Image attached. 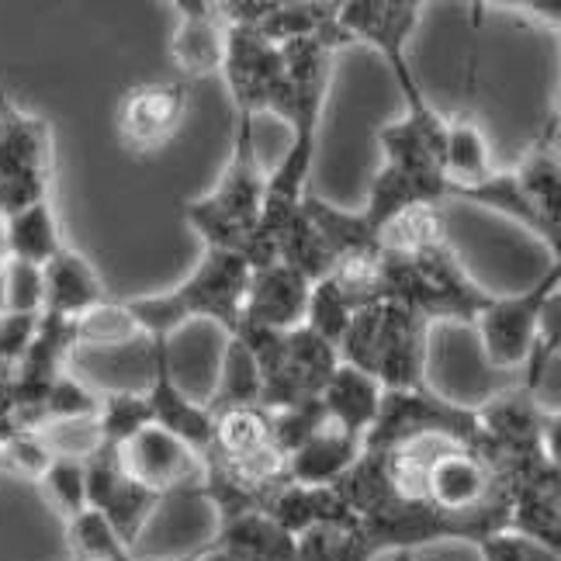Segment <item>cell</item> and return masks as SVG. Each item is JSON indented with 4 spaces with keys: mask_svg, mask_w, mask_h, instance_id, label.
Segmentation results:
<instances>
[{
    "mask_svg": "<svg viewBox=\"0 0 561 561\" xmlns=\"http://www.w3.org/2000/svg\"><path fill=\"white\" fill-rule=\"evenodd\" d=\"M219 73L226 80L232 112L256 118L261 112H271L285 67H280V49L271 38L256 28L226 25V56Z\"/></svg>",
    "mask_w": 561,
    "mask_h": 561,
    "instance_id": "10",
    "label": "cell"
},
{
    "mask_svg": "<svg viewBox=\"0 0 561 561\" xmlns=\"http://www.w3.org/2000/svg\"><path fill=\"white\" fill-rule=\"evenodd\" d=\"M118 458L136 482L160 492L163 500L167 492L202 485V455H194L178 437L163 434L160 426H146L142 434L118 447Z\"/></svg>",
    "mask_w": 561,
    "mask_h": 561,
    "instance_id": "15",
    "label": "cell"
},
{
    "mask_svg": "<svg viewBox=\"0 0 561 561\" xmlns=\"http://www.w3.org/2000/svg\"><path fill=\"white\" fill-rule=\"evenodd\" d=\"M364 455V437L340 430L322 413V423L312 430L295 455L288 458V482L298 485H333L347 474Z\"/></svg>",
    "mask_w": 561,
    "mask_h": 561,
    "instance_id": "19",
    "label": "cell"
},
{
    "mask_svg": "<svg viewBox=\"0 0 561 561\" xmlns=\"http://www.w3.org/2000/svg\"><path fill=\"white\" fill-rule=\"evenodd\" d=\"M482 561H558V551H548L530 537H520L513 530H500V534H489L485 541L474 545Z\"/></svg>",
    "mask_w": 561,
    "mask_h": 561,
    "instance_id": "39",
    "label": "cell"
},
{
    "mask_svg": "<svg viewBox=\"0 0 561 561\" xmlns=\"http://www.w3.org/2000/svg\"><path fill=\"white\" fill-rule=\"evenodd\" d=\"M0 291H4V309L0 312H21V316H42L46 306V280L42 267L25 261H8L0 271Z\"/></svg>",
    "mask_w": 561,
    "mask_h": 561,
    "instance_id": "36",
    "label": "cell"
},
{
    "mask_svg": "<svg viewBox=\"0 0 561 561\" xmlns=\"http://www.w3.org/2000/svg\"><path fill=\"white\" fill-rule=\"evenodd\" d=\"M211 548L226 551L236 561H298V537H291L280 524H274L264 510L219 524Z\"/></svg>",
    "mask_w": 561,
    "mask_h": 561,
    "instance_id": "23",
    "label": "cell"
},
{
    "mask_svg": "<svg viewBox=\"0 0 561 561\" xmlns=\"http://www.w3.org/2000/svg\"><path fill=\"white\" fill-rule=\"evenodd\" d=\"M264 447H274V423L264 405H232L211 413V455L236 461Z\"/></svg>",
    "mask_w": 561,
    "mask_h": 561,
    "instance_id": "27",
    "label": "cell"
},
{
    "mask_svg": "<svg viewBox=\"0 0 561 561\" xmlns=\"http://www.w3.org/2000/svg\"><path fill=\"white\" fill-rule=\"evenodd\" d=\"M35 434L46 444L53 461H80L88 465L98 450L104 447L98 416H80V420H53L46 426H38Z\"/></svg>",
    "mask_w": 561,
    "mask_h": 561,
    "instance_id": "33",
    "label": "cell"
},
{
    "mask_svg": "<svg viewBox=\"0 0 561 561\" xmlns=\"http://www.w3.org/2000/svg\"><path fill=\"white\" fill-rule=\"evenodd\" d=\"M191 104L187 80L136 83L118 98L115 107V139L125 153L153 157L181 133Z\"/></svg>",
    "mask_w": 561,
    "mask_h": 561,
    "instance_id": "8",
    "label": "cell"
},
{
    "mask_svg": "<svg viewBox=\"0 0 561 561\" xmlns=\"http://www.w3.org/2000/svg\"><path fill=\"white\" fill-rule=\"evenodd\" d=\"M322 413L327 420H333L340 430H347L354 437H364L371 430L375 416H378V402H381V385L375 378H368L357 368H347L340 364L333 371L330 385L322 388Z\"/></svg>",
    "mask_w": 561,
    "mask_h": 561,
    "instance_id": "25",
    "label": "cell"
},
{
    "mask_svg": "<svg viewBox=\"0 0 561 561\" xmlns=\"http://www.w3.org/2000/svg\"><path fill=\"white\" fill-rule=\"evenodd\" d=\"M42 280H46V306H42V312L59 319H77L101 306V301H107L104 277L70 243H62L53 253V261L42 267Z\"/></svg>",
    "mask_w": 561,
    "mask_h": 561,
    "instance_id": "18",
    "label": "cell"
},
{
    "mask_svg": "<svg viewBox=\"0 0 561 561\" xmlns=\"http://www.w3.org/2000/svg\"><path fill=\"white\" fill-rule=\"evenodd\" d=\"M98 426L104 447H125L136 434H142L146 426H153V416H149V405L142 392H133V388H104L101 392V405H98Z\"/></svg>",
    "mask_w": 561,
    "mask_h": 561,
    "instance_id": "32",
    "label": "cell"
},
{
    "mask_svg": "<svg viewBox=\"0 0 561 561\" xmlns=\"http://www.w3.org/2000/svg\"><path fill=\"white\" fill-rule=\"evenodd\" d=\"M447 198H458V202H468V205H482L489 211H500L503 219L516 222V226H524L527 232H534L537 240H541L551 253V261L561 264V232L551 229L541 215H537V208L530 205V198L524 194L520 181L513 178V170H495V174L482 184H474V187H458V191H450Z\"/></svg>",
    "mask_w": 561,
    "mask_h": 561,
    "instance_id": "22",
    "label": "cell"
},
{
    "mask_svg": "<svg viewBox=\"0 0 561 561\" xmlns=\"http://www.w3.org/2000/svg\"><path fill=\"white\" fill-rule=\"evenodd\" d=\"M264 513L271 516L274 524L285 527L291 537H301V534H309L316 527H354L357 524V516L333 492V485L285 482L264 503Z\"/></svg>",
    "mask_w": 561,
    "mask_h": 561,
    "instance_id": "20",
    "label": "cell"
},
{
    "mask_svg": "<svg viewBox=\"0 0 561 561\" xmlns=\"http://www.w3.org/2000/svg\"><path fill=\"white\" fill-rule=\"evenodd\" d=\"M42 316H21V312H0V360L18 368V360L32 347V336L38 330Z\"/></svg>",
    "mask_w": 561,
    "mask_h": 561,
    "instance_id": "40",
    "label": "cell"
},
{
    "mask_svg": "<svg viewBox=\"0 0 561 561\" xmlns=\"http://www.w3.org/2000/svg\"><path fill=\"white\" fill-rule=\"evenodd\" d=\"M167 347L170 340H149V385L142 392L149 416H153V426H160L163 434L187 444L194 455H205L211 447V413L184 392Z\"/></svg>",
    "mask_w": 561,
    "mask_h": 561,
    "instance_id": "11",
    "label": "cell"
},
{
    "mask_svg": "<svg viewBox=\"0 0 561 561\" xmlns=\"http://www.w3.org/2000/svg\"><path fill=\"white\" fill-rule=\"evenodd\" d=\"M11 261V247H8V219L0 215V271Z\"/></svg>",
    "mask_w": 561,
    "mask_h": 561,
    "instance_id": "41",
    "label": "cell"
},
{
    "mask_svg": "<svg viewBox=\"0 0 561 561\" xmlns=\"http://www.w3.org/2000/svg\"><path fill=\"white\" fill-rule=\"evenodd\" d=\"M83 479H88V510L101 513L112 530L122 537V545L136 548L139 534L153 520V513L163 506V495L146 489L125 471L118 450L101 447L98 455L83 465Z\"/></svg>",
    "mask_w": 561,
    "mask_h": 561,
    "instance_id": "9",
    "label": "cell"
},
{
    "mask_svg": "<svg viewBox=\"0 0 561 561\" xmlns=\"http://www.w3.org/2000/svg\"><path fill=\"white\" fill-rule=\"evenodd\" d=\"M327 277H330V285L336 288V295L347 301L351 312H360V309H371V306H385V301H392L388 253L378 243L347 253L343 261H336V267Z\"/></svg>",
    "mask_w": 561,
    "mask_h": 561,
    "instance_id": "26",
    "label": "cell"
},
{
    "mask_svg": "<svg viewBox=\"0 0 561 561\" xmlns=\"http://www.w3.org/2000/svg\"><path fill=\"white\" fill-rule=\"evenodd\" d=\"M479 416L471 405H458L430 388H402V392H381L378 416L364 434V450H396L416 440L440 437L458 447L479 444Z\"/></svg>",
    "mask_w": 561,
    "mask_h": 561,
    "instance_id": "6",
    "label": "cell"
},
{
    "mask_svg": "<svg viewBox=\"0 0 561 561\" xmlns=\"http://www.w3.org/2000/svg\"><path fill=\"white\" fill-rule=\"evenodd\" d=\"M232 336L243 340V347L256 360V371H261V405L267 413L316 402L322 388L330 385L333 371L340 368L336 347L316 336L309 327L274 333L240 322Z\"/></svg>",
    "mask_w": 561,
    "mask_h": 561,
    "instance_id": "4",
    "label": "cell"
},
{
    "mask_svg": "<svg viewBox=\"0 0 561 561\" xmlns=\"http://www.w3.org/2000/svg\"><path fill=\"white\" fill-rule=\"evenodd\" d=\"M67 243L62 240V222L53 198L38 202L25 211H18L8 219V247L11 261H25L35 267H46L53 261V253Z\"/></svg>",
    "mask_w": 561,
    "mask_h": 561,
    "instance_id": "29",
    "label": "cell"
},
{
    "mask_svg": "<svg viewBox=\"0 0 561 561\" xmlns=\"http://www.w3.org/2000/svg\"><path fill=\"white\" fill-rule=\"evenodd\" d=\"M11 378H14V368H11V364L0 360V402H4V399L11 396Z\"/></svg>",
    "mask_w": 561,
    "mask_h": 561,
    "instance_id": "42",
    "label": "cell"
},
{
    "mask_svg": "<svg viewBox=\"0 0 561 561\" xmlns=\"http://www.w3.org/2000/svg\"><path fill=\"white\" fill-rule=\"evenodd\" d=\"M73 322V343L77 351H98V354H122L133 351L146 336L139 333L133 312L125 301H101L91 312H83Z\"/></svg>",
    "mask_w": 561,
    "mask_h": 561,
    "instance_id": "28",
    "label": "cell"
},
{
    "mask_svg": "<svg viewBox=\"0 0 561 561\" xmlns=\"http://www.w3.org/2000/svg\"><path fill=\"white\" fill-rule=\"evenodd\" d=\"M561 285V264H551V271L537 280L524 295L495 298L474 316V333H479V347L489 360L492 371H520L524 360L534 347L537 333H541L548 309L558 298Z\"/></svg>",
    "mask_w": 561,
    "mask_h": 561,
    "instance_id": "7",
    "label": "cell"
},
{
    "mask_svg": "<svg viewBox=\"0 0 561 561\" xmlns=\"http://www.w3.org/2000/svg\"><path fill=\"white\" fill-rule=\"evenodd\" d=\"M250 285V264L240 253L205 250L194 271L178 288L163 295H146L125 301L146 340H170L184 322L208 319L232 336L243 319V301Z\"/></svg>",
    "mask_w": 561,
    "mask_h": 561,
    "instance_id": "1",
    "label": "cell"
},
{
    "mask_svg": "<svg viewBox=\"0 0 561 561\" xmlns=\"http://www.w3.org/2000/svg\"><path fill=\"white\" fill-rule=\"evenodd\" d=\"M49 465H53V455L38 434H18L0 444V471H14L21 479L38 482L42 474L49 471Z\"/></svg>",
    "mask_w": 561,
    "mask_h": 561,
    "instance_id": "38",
    "label": "cell"
},
{
    "mask_svg": "<svg viewBox=\"0 0 561 561\" xmlns=\"http://www.w3.org/2000/svg\"><path fill=\"white\" fill-rule=\"evenodd\" d=\"M178 28L170 38V59L184 80H202L222 70L226 56V21L219 0H178Z\"/></svg>",
    "mask_w": 561,
    "mask_h": 561,
    "instance_id": "17",
    "label": "cell"
},
{
    "mask_svg": "<svg viewBox=\"0 0 561 561\" xmlns=\"http://www.w3.org/2000/svg\"><path fill=\"white\" fill-rule=\"evenodd\" d=\"M98 405H101V388H94L91 381H83L77 375H59L46 399H42V416L46 423L53 420H80V416H98ZM42 423V426H46Z\"/></svg>",
    "mask_w": 561,
    "mask_h": 561,
    "instance_id": "35",
    "label": "cell"
},
{
    "mask_svg": "<svg viewBox=\"0 0 561 561\" xmlns=\"http://www.w3.org/2000/svg\"><path fill=\"white\" fill-rule=\"evenodd\" d=\"M35 489L62 524H73L80 513H88V479L80 461H53Z\"/></svg>",
    "mask_w": 561,
    "mask_h": 561,
    "instance_id": "34",
    "label": "cell"
},
{
    "mask_svg": "<svg viewBox=\"0 0 561 561\" xmlns=\"http://www.w3.org/2000/svg\"><path fill=\"white\" fill-rule=\"evenodd\" d=\"M53 125L21 107L0 83V181H53Z\"/></svg>",
    "mask_w": 561,
    "mask_h": 561,
    "instance_id": "12",
    "label": "cell"
},
{
    "mask_svg": "<svg viewBox=\"0 0 561 561\" xmlns=\"http://www.w3.org/2000/svg\"><path fill=\"white\" fill-rule=\"evenodd\" d=\"M250 115H236V133L229 163L215 184L202 198L181 202L184 222L202 236L205 250H226V253H247L253 229L261 222L264 208V187L267 174L256 157V133Z\"/></svg>",
    "mask_w": 561,
    "mask_h": 561,
    "instance_id": "2",
    "label": "cell"
},
{
    "mask_svg": "<svg viewBox=\"0 0 561 561\" xmlns=\"http://www.w3.org/2000/svg\"><path fill=\"white\" fill-rule=\"evenodd\" d=\"M312 280L285 264L250 267V285L243 301V327L291 333L306 327Z\"/></svg>",
    "mask_w": 561,
    "mask_h": 561,
    "instance_id": "16",
    "label": "cell"
},
{
    "mask_svg": "<svg viewBox=\"0 0 561 561\" xmlns=\"http://www.w3.org/2000/svg\"><path fill=\"white\" fill-rule=\"evenodd\" d=\"M351 309H347V301H343L336 295V288L330 285V277H322L312 285V295H309V312H306V327L322 336L327 343H340L343 330H347V322H351Z\"/></svg>",
    "mask_w": 561,
    "mask_h": 561,
    "instance_id": "37",
    "label": "cell"
},
{
    "mask_svg": "<svg viewBox=\"0 0 561 561\" xmlns=\"http://www.w3.org/2000/svg\"><path fill=\"white\" fill-rule=\"evenodd\" d=\"M423 500L444 513H471L495 500H506V492L495 485L492 471L468 447L440 444L434 458L426 461Z\"/></svg>",
    "mask_w": 561,
    "mask_h": 561,
    "instance_id": "13",
    "label": "cell"
},
{
    "mask_svg": "<svg viewBox=\"0 0 561 561\" xmlns=\"http://www.w3.org/2000/svg\"><path fill=\"white\" fill-rule=\"evenodd\" d=\"M513 178L520 181L524 194L537 215L561 232V160H558V107H551V118L527 146L520 167H513Z\"/></svg>",
    "mask_w": 561,
    "mask_h": 561,
    "instance_id": "21",
    "label": "cell"
},
{
    "mask_svg": "<svg viewBox=\"0 0 561 561\" xmlns=\"http://www.w3.org/2000/svg\"><path fill=\"white\" fill-rule=\"evenodd\" d=\"M430 322L399 301H385L351 316L336 343V357L381 385V392L426 385Z\"/></svg>",
    "mask_w": 561,
    "mask_h": 561,
    "instance_id": "3",
    "label": "cell"
},
{
    "mask_svg": "<svg viewBox=\"0 0 561 561\" xmlns=\"http://www.w3.org/2000/svg\"><path fill=\"white\" fill-rule=\"evenodd\" d=\"M495 174L492 146L485 139V128L474 115V107H461L455 118H447L444 128V178L447 194L458 187H474Z\"/></svg>",
    "mask_w": 561,
    "mask_h": 561,
    "instance_id": "24",
    "label": "cell"
},
{
    "mask_svg": "<svg viewBox=\"0 0 561 561\" xmlns=\"http://www.w3.org/2000/svg\"><path fill=\"white\" fill-rule=\"evenodd\" d=\"M423 21L420 0H347L336 4V28L347 42L371 46L381 62L409 59V38Z\"/></svg>",
    "mask_w": 561,
    "mask_h": 561,
    "instance_id": "14",
    "label": "cell"
},
{
    "mask_svg": "<svg viewBox=\"0 0 561 561\" xmlns=\"http://www.w3.org/2000/svg\"><path fill=\"white\" fill-rule=\"evenodd\" d=\"M202 405L208 413H219V409H232V405H261V371H256V360L243 347V340L229 336L219 364V378H215L211 396Z\"/></svg>",
    "mask_w": 561,
    "mask_h": 561,
    "instance_id": "31",
    "label": "cell"
},
{
    "mask_svg": "<svg viewBox=\"0 0 561 561\" xmlns=\"http://www.w3.org/2000/svg\"><path fill=\"white\" fill-rule=\"evenodd\" d=\"M375 243L381 250H388V253L416 256L423 250H434V247H444L447 243V219H444L440 205L405 208L388 226H381V232L375 236Z\"/></svg>",
    "mask_w": 561,
    "mask_h": 561,
    "instance_id": "30",
    "label": "cell"
},
{
    "mask_svg": "<svg viewBox=\"0 0 561 561\" xmlns=\"http://www.w3.org/2000/svg\"><path fill=\"white\" fill-rule=\"evenodd\" d=\"M388 277H392V301L413 309L426 322H474L492 301V295L474 285V277L461 267L450 243L416 256L388 253Z\"/></svg>",
    "mask_w": 561,
    "mask_h": 561,
    "instance_id": "5",
    "label": "cell"
}]
</instances>
